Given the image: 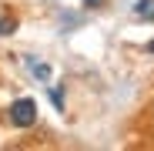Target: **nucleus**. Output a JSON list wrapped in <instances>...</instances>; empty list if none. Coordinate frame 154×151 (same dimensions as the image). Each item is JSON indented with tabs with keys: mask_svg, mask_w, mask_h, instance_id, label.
<instances>
[{
	"mask_svg": "<svg viewBox=\"0 0 154 151\" xmlns=\"http://www.w3.org/2000/svg\"><path fill=\"white\" fill-rule=\"evenodd\" d=\"M10 124H17V128L37 124V104H34V97H17L10 104Z\"/></svg>",
	"mask_w": 154,
	"mask_h": 151,
	"instance_id": "f257e3e1",
	"label": "nucleus"
},
{
	"mask_svg": "<svg viewBox=\"0 0 154 151\" xmlns=\"http://www.w3.org/2000/svg\"><path fill=\"white\" fill-rule=\"evenodd\" d=\"M134 14L141 20H154V0H137L134 4Z\"/></svg>",
	"mask_w": 154,
	"mask_h": 151,
	"instance_id": "f03ea898",
	"label": "nucleus"
},
{
	"mask_svg": "<svg viewBox=\"0 0 154 151\" xmlns=\"http://www.w3.org/2000/svg\"><path fill=\"white\" fill-rule=\"evenodd\" d=\"M50 101H54V108L57 111H64V91L57 87V91H50Z\"/></svg>",
	"mask_w": 154,
	"mask_h": 151,
	"instance_id": "7ed1b4c3",
	"label": "nucleus"
},
{
	"mask_svg": "<svg viewBox=\"0 0 154 151\" xmlns=\"http://www.w3.org/2000/svg\"><path fill=\"white\" fill-rule=\"evenodd\" d=\"M34 77L47 81V77H50V67H47V64H37V67H34Z\"/></svg>",
	"mask_w": 154,
	"mask_h": 151,
	"instance_id": "20e7f679",
	"label": "nucleus"
},
{
	"mask_svg": "<svg viewBox=\"0 0 154 151\" xmlns=\"http://www.w3.org/2000/svg\"><path fill=\"white\" fill-rule=\"evenodd\" d=\"M4 30H14V24H0V34H4Z\"/></svg>",
	"mask_w": 154,
	"mask_h": 151,
	"instance_id": "39448f33",
	"label": "nucleus"
}]
</instances>
